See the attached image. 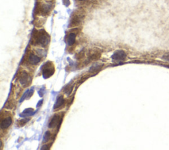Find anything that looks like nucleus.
<instances>
[{"label":"nucleus","mask_w":169,"mask_h":150,"mask_svg":"<svg viewBox=\"0 0 169 150\" xmlns=\"http://www.w3.org/2000/svg\"><path fill=\"white\" fill-rule=\"evenodd\" d=\"M54 73V68L53 64L48 61L46 64H45L44 66L42 68V74L44 78L47 79L52 76Z\"/></svg>","instance_id":"f03ea898"},{"label":"nucleus","mask_w":169,"mask_h":150,"mask_svg":"<svg viewBox=\"0 0 169 150\" xmlns=\"http://www.w3.org/2000/svg\"><path fill=\"white\" fill-rule=\"evenodd\" d=\"M52 9V6L49 4H44L42 5L40 7V11L43 14H48Z\"/></svg>","instance_id":"9d476101"},{"label":"nucleus","mask_w":169,"mask_h":150,"mask_svg":"<svg viewBox=\"0 0 169 150\" xmlns=\"http://www.w3.org/2000/svg\"><path fill=\"white\" fill-rule=\"evenodd\" d=\"M101 56V52L97 48H94V49L91 50L89 51L88 54V59L87 61V64L89 63L91 61L96 60V59H99Z\"/></svg>","instance_id":"7ed1b4c3"},{"label":"nucleus","mask_w":169,"mask_h":150,"mask_svg":"<svg viewBox=\"0 0 169 150\" xmlns=\"http://www.w3.org/2000/svg\"><path fill=\"white\" fill-rule=\"evenodd\" d=\"M63 103H64V98H63V97L62 95L59 96L58 99H57L56 103H55V105L54 107V109H58V108L60 107L61 106H62L63 105Z\"/></svg>","instance_id":"f8f14e48"},{"label":"nucleus","mask_w":169,"mask_h":150,"mask_svg":"<svg viewBox=\"0 0 169 150\" xmlns=\"http://www.w3.org/2000/svg\"><path fill=\"white\" fill-rule=\"evenodd\" d=\"M72 90H73V87H70V86L68 85L66 86V87H65V89H64V92L66 93L67 95H69V94L71 93Z\"/></svg>","instance_id":"dca6fc26"},{"label":"nucleus","mask_w":169,"mask_h":150,"mask_svg":"<svg viewBox=\"0 0 169 150\" xmlns=\"http://www.w3.org/2000/svg\"><path fill=\"white\" fill-rule=\"evenodd\" d=\"M30 120L29 118H25V119H23V120H21L20 122H19V125L20 126H23V125H25L26 123L28 122V120Z\"/></svg>","instance_id":"f3484780"},{"label":"nucleus","mask_w":169,"mask_h":150,"mask_svg":"<svg viewBox=\"0 0 169 150\" xmlns=\"http://www.w3.org/2000/svg\"><path fill=\"white\" fill-rule=\"evenodd\" d=\"M28 61L30 64L32 65H36L40 61V58L38 56H37L36 55L34 54L33 53H31L28 58Z\"/></svg>","instance_id":"0eeeda50"},{"label":"nucleus","mask_w":169,"mask_h":150,"mask_svg":"<svg viewBox=\"0 0 169 150\" xmlns=\"http://www.w3.org/2000/svg\"><path fill=\"white\" fill-rule=\"evenodd\" d=\"M32 112H33V109H26L25 111H23V114H22V115H24V114H25V115H30V114H32ZM21 115V116H22Z\"/></svg>","instance_id":"2eb2a0df"},{"label":"nucleus","mask_w":169,"mask_h":150,"mask_svg":"<svg viewBox=\"0 0 169 150\" xmlns=\"http://www.w3.org/2000/svg\"><path fill=\"white\" fill-rule=\"evenodd\" d=\"M41 104H42V100H41L40 101H39L38 103V105H37V107H39L40 106H41Z\"/></svg>","instance_id":"6ab92c4d"},{"label":"nucleus","mask_w":169,"mask_h":150,"mask_svg":"<svg viewBox=\"0 0 169 150\" xmlns=\"http://www.w3.org/2000/svg\"><path fill=\"white\" fill-rule=\"evenodd\" d=\"M51 133H50V132L48 131L45 133L44 134V142H47L48 141L50 140V138H51Z\"/></svg>","instance_id":"4468645a"},{"label":"nucleus","mask_w":169,"mask_h":150,"mask_svg":"<svg viewBox=\"0 0 169 150\" xmlns=\"http://www.w3.org/2000/svg\"><path fill=\"white\" fill-rule=\"evenodd\" d=\"M79 1H85V0H79Z\"/></svg>","instance_id":"aec40b11"},{"label":"nucleus","mask_w":169,"mask_h":150,"mask_svg":"<svg viewBox=\"0 0 169 150\" xmlns=\"http://www.w3.org/2000/svg\"><path fill=\"white\" fill-rule=\"evenodd\" d=\"M12 124V118L10 116L2 119L1 122V128L2 129H6Z\"/></svg>","instance_id":"6e6552de"},{"label":"nucleus","mask_w":169,"mask_h":150,"mask_svg":"<svg viewBox=\"0 0 169 150\" xmlns=\"http://www.w3.org/2000/svg\"><path fill=\"white\" fill-rule=\"evenodd\" d=\"M102 66H103V64H95V65H94L93 66H92L89 71L91 72H93V73L98 72V70H99L100 68L102 67Z\"/></svg>","instance_id":"ddd939ff"},{"label":"nucleus","mask_w":169,"mask_h":150,"mask_svg":"<svg viewBox=\"0 0 169 150\" xmlns=\"http://www.w3.org/2000/svg\"><path fill=\"white\" fill-rule=\"evenodd\" d=\"M82 21V17L81 15H74L72 17L70 22V26H77L81 23V21Z\"/></svg>","instance_id":"1a4fd4ad"},{"label":"nucleus","mask_w":169,"mask_h":150,"mask_svg":"<svg viewBox=\"0 0 169 150\" xmlns=\"http://www.w3.org/2000/svg\"><path fill=\"white\" fill-rule=\"evenodd\" d=\"M63 3H64L66 6H68L69 5V0H63Z\"/></svg>","instance_id":"a211bd4d"},{"label":"nucleus","mask_w":169,"mask_h":150,"mask_svg":"<svg viewBox=\"0 0 169 150\" xmlns=\"http://www.w3.org/2000/svg\"><path fill=\"white\" fill-rule=\"evenodd\" d=\"M75 37H76V34H75V33H70L67 39V42L68 45L72 46L73 45V44L75 43Z\"/></svg>","instance_id":"9b49d317"},{"label":"nucleus","mask_w":169,"mask_h":150,"mask_svg":"<svg viewBox=\"0 0 169 150\" xmlns=\"http://www.w3.org/2000/svg\"><path fill=\"white\" fill-rule=\"evenodd\" d=\"M126 54L124 51H123V50H118V51H116L114 53V54L112 56V58L115 61H121L125 60L126 58Z\"/></svg>","instance_id":"20e7f679"},{"label":"nucleus","mask_w":169,"mask_h":150,"mask_svg":"<svg viewBox=\"0 0 169 150\" xmlns=\"http://www.w3.org/2000/svg\"><path fill=\"white\" fill-rule=\"evenodd\" d=\"M30 78L28 76V75L27 72H23L21 74V77L19 78V81H20L21 84H22L24 86L27 85V83L30 82ZM29 84V83H28Z\"/></svg>","instance_id":"423d86ee"},{"label":"nucleus","mask_w":169,"mask_h":150,"mask_svg":"<svg viewBox=\"0 0 169 150\" xmlns=\"http://www.w3.org/2000/svg\"><path fill=\"white\" fill-rule=\"evenodd\" d=\"M61 122H62V117H61L58 114H55L51 119V120H50L48 126H49L50 128H54L57 126H60L61 124Z\"/></svg>","instance_id":"39448f33"},{"label":"nucleus","mask_w":169,"mask_h":150,"mask_svg":"<svg viewBox=\"0 0 169 150\" xmlns=\"http://www.w3.org/2000/svg\"><path fill=\"white\" fill-rule=\"evenodd\" d=\"M34 41L36 45L46 46L48 45L50 41V37L46 32L44 30H40L37 32L34 37Z\"/></svg>","instance_id":"f257e3e1"}]
</instances>
